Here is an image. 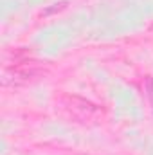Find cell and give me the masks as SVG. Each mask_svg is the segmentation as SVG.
<instances>
[{
    "instance_id": "obj_1",
    "label": "cell",
    "mask_w": 153,
    "mask_h": 155,
    "mask_svg": "<svg viewBox=\"0 0 153 155\" xmlns=\"http://www.w3.org/2000/svg\"><path fill=\"white\" fill-rule=\"evenodd\" d=\"M38 74H41V69H40L34 61H31V63H29V61H24V63L15 65L13 69H7V71H5V74H4V83H5V85H9V83H13V85H22V83H27V81L34 79Z\"/></svg>"
},
{
    "instance_id": "obj_2",
    "label": "cell",
    "mask_w": 153,
    "mask_h": 155,
    "mask_svg": "<svg viewBox=\"0 0 153 155\" xmlns=\"http://www.w3.org/2000/svg\"><path fill=\"white\" fill-rule=\"evenodd\" d=\"M65 107H67V110L72 114L74 117L77 119H83V121H90V119H96V117L99 116V108L96 107V105H92L90 101H85V99H81V97H65Z\"/></svg>"
},
{
    "instance_id": "obj_3",
    "label": "cell",
    "mask_w": 153,
    "mask_h": 155,
    "mask_svg": "<svg viewBox=\"0 0 153 155\" xmlns=\"http://www.w3.org/2000/svg\"><path fill=\"white\" fill-rule=\"evenodd\" d=\"M144 94H146V97L150 101V107L153 110V78H146V81H144Z\"/></svg>"
}]
</instances>
